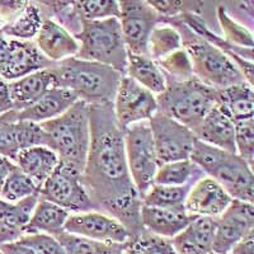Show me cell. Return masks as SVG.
Returning a JSON list of instances; mask_svg holds the SVG:
<instances>
[{"label": "cell", "mask_w": 254, "mask_h": 254, "mask_svg": "<svg viewBox=\"0 0 254 254\" xmlns=\"http://www.w3.org/2000/svg\"><path fill=\"white\" fill-rule=\"evenodd\" d=\"M126 75L155 95L162 94L167 85L164 74L158 64L145 55H127Z\"/></svg>", "instance_id": "4316f807"}, {"label": "cell", "mask_w": 254, "mask_h": 254, "mask_svg": "<svg viewBox=\"0 0 254 254\" xmlns=\"http://www.w3.org/2000/svg\"><path fill=\"white\" fill-rule=\"evenodd\" d=\"M216 220L212 252L228 254L239 240L254 231V206L251 202L233 199Z\"/></svg>", "instance_id": "4fadbf2b"}, {"label": "cell", "mask_w": 254, "mask_h": 254, "mask_svg": "<svg viewBox=\"0 0 254 254\" xmlns=\"http://www.w3.org/2000/svg\"><path fill=\"white\" fill-rule=\"evenodd\" d=\"M228 254H229V253H228Z\"/></svg>", "instance_id": "816d5d0a"}, {"label": "cell", "mask_w": 254, "mask_h": 254, "mask_svg": "<svg viewBox=\"0 0 254 254\" xmlns=\"http://www.w3.org/2000/svg\"><path fill=\"white\" fill-rule=\"evenodd\" d=\"M216 220L194 217L178 235L172 239L177 254H208L212 252Z\"/></svg>", "instance_id": "ffe728a7"}, {"label": "cell", "mask_w": 254, "mask_h": 254, "mask_svg": "<svg viewBox=\"0 0 254 254\" xmlns=\"http://www.w3.org/2000/svg\"><path fill=\"white\" fill-rule=\"evenodd\" d=\"M19 242L31 248L36 254H65L60 242L47 234H24Z\"/></svg>", "instance_id": "ab89813d"}, {"label": "cell", "mask_w": 254, "mask_h": 254, "mask_svg": "<svg viewBox=\"0 0 254 254\" xmlns=\"http://www.w3.org/2000/svg\"><path fill=\"white\" fill-rule=\"evenodd\" d=\"M182 38L174 27L160 23L155 27L147 42V55L155 63L182 49Z\"/></svg>", "instance_id": "4dcf8cb0"}, {"label": "cell", "mask_w": 254, "mask_h": 254, "mask_svg": "<svg viewBox=\"0 0 254 254\" xmlns=\"http://www.w3.org/2000/svg\"><path fill=\"white\" fill-rule=\"evenodd\" d=\"M0 254H4V253H3V252H1V249H0Z\"/></svg>", "instance_id": "f907efd6"}, {"label": "cell", "mask_w": 254, "mask_h": 254, "mask_svg": "<svg viewBox=\"0 0 254 254\" xmlns=\"http://www.w3.org/2000/svg\"><path fill=\"white\" fill-rule=\"evenodd\" d=\"M190 188L153 185L142 196V205L168 210H185L186 197Z\"/></svg>", "instance_id": "1f68e13d"}, {"label": "cell", "mask_w": 254, "mask_h": 254, "mask_svg": "<svg viewBox=\"0 0 254 254\" xmlns=\"http://www.w3.org/2000/svg\"><path fill=\"white\" fill-rule=\"evenodd\" d=\"M231 201L233 198L214 178L205 176L188 190L185 210L192 216L217 219Z\"/></svg>", "instance_id": "2e32d148"}, {"label": "cell", "mask_w": 254, "mask_h": 254, "mask_svg": "<svg viewBox=\"0 0 254 254\" xmlns=\"http://www.w3.org/2000/svg\"><path fill=\"white\" fill-rule=\"evenodd\" d=\"M28 1H20V0H9V1H0V20L6 23H10L13 19L20 14L24 6Z\"/></svg>", "instance_id": "b9f144b4"}, {"label": "cell", "mask_w": 254, "mask_h": 254, "mask_svg": "<svg viewBox=\"0 0 254 254\" xmlns=\"http://www.w3.org/2000/svg\"><path fill=\"white\" fill-rule=\"evenodd\" d=\"M74 37L79 44L76 58L98 63L126 75L127 52L119 18L83 20L80 31Z\"/></svg>", "instance_id": "8992f818"}, {"label": "cell", "mask_w": 254, "mask_h": 254, "mask_svg": "<svg viewBox=\"0 0 254 254\" xmlns=\"http://www.w3.org/2000/svg\"><path fill=\"white\" fill-rule=\"evenodd\" d=\"M44 15L36 1H28L24 9L10 23L0 27V32L9 38L33 41L44 23Z\"/></svg>", "instance_id": "f1b7e54d"}, {"label": "cell", "mask_w": 254, "mask_h": 254, "mask_svg": "<svg viewBox=\"0 0 254 254\" xmlns=\"http://www.w3.org/2000/svg\"><path fill=\"white\" fill-rule=\"evenodd\" d=\"M38 193H40V188L36 186V183L20 171L17 165H14L4 182L0 198L5 199L10 203H15Z\"/></svg>", "instance_id": "836d02e7"}, {"label": "cell", "mask_w": 254, "mask_h": 254, "mask_svg": "<svg viewBox=\"0 0 254 254\" xmlns=\"http://www.w3.org/2000/svg\"><path fill=\"white\" fill-rule=\"evenodd\" d=\"M76 102L78 99L70 90L55 87L28 108L17 111V116L23 121L42 124L65 113Z\"/></svg>", "instance_id": "603a6c76"}, {"label": "cell", "mask_w": 254, "mask_h": 254, "mask_svg": "<svg viewBox=\"0 0 254 254\" xmlns=\"http://www.w3.org/2000/svg\"><path fill=\"white\" fill-rule=\"evenodd\" d=\"M55 238L60 242L65 254H124L127 244L94 242L87 238L70 234L66 231H63Z\"/></svg>", "instance_id": "f546056e"}, {"label": "cell", "mask_w": 254, "mask_h": 254, "mask_svg": "<svg viewBox=\"0 0 254 254\" xmlns=\"http://www.w3.org/2000/svg\"><path fill=\"white\" fill-rule=\"evenodd\" d=\"M64 231L99 243L125 244L131 239L130 233L115 217L99 211L70 214Z\"/></svg>", "instance_id": "7c38bea8"}, {"label": "cell", "mask_w": 254, "mask_h": 254, "mask_svg": "<svg viewBox=\"0 0 254 254\" xmlns=\"http://www.w3.org/2000/svg\"><path fill=\"white\" fill-rule=\"evenodd\" d=\"M33 42L41 54L52 64L74 58L79 51V44L74 35L49 18L44 20Z\"/></svg>", "instance_id": "ac0fdd59"}, {"label": "cell", "mask_w": 254, "mask_h": 254, "mask_svg": "<svg viewBox=\"0 0 254 254\" xmlns=\"http://www.w3.org/2000/svg\"><path fill=\"white\" fill-rule=\"evenodd\" d=\"M229 254H254V231H251L242 240H239Z\"/></svg>", "instance_id": "7bdbcfd3"}, {"label": "cell", "mask_w": 254, "mask_h": 254, "mask_svg": "<svg viewBox=\"0 0 254 254\" xmlns=\"http://www.w3.org/2000/svg\"><path fill=\"white\" fill-rule=\"evenodd\" d=\"M14 163H13L12 160H9V159H6L5 162L0 165V193H1V190H3V186L4 182H5L6 177H8L10 171L14 168Z\"/></svg>", "instance_id": "7dc6e473"}, {"label": "cell", "mask_w": 254, "mask_h": 254, "mask_svg": "<svg viewBox=\"0 0 254 254\" xmlns=\"http://www.w3.org/2000/svg\"><path fill=\"white\" fill-rule=\"evenodd\" d=\"M40 145L46 146L40 124L19 120L15 110L0 116V156L13 162L19 151Z\"/></svg>", "instance_id": "5bb4252c"}, {"label": "cell", "mask_w": 254, "mask_h": 254, "mask_svg": "<svg viewBox=\"0 0 254 254\" xmlns=\"http://www.w3.org/2000/svg\"><path fill=\"white\" fill-rule=\"evenodd\" d=\"M120 26L128 54L147 55V42L162 17L145 0L120 1Z\"/></svg>", "instance_id": "9c48e42d"}, {"label": "cell", "mask_w": 254, "mask_h": 254, "mask_svg": "<svg viewBox=\"0 0 254 254\" xmlns=\"http://www.w3.org/2000/svg\"><path fill=\"white\" fill-rule=\"evenodd\" d=\"M196 139L221 150L235 153V124L216 104L193 130Z\"/></svg>", "instance_id": "d6986e66"}, {"label": "cell", "mask_w": 254, "mask_h": 254, "mask_svg": "<svg viewBox=\"0 0 254 254\" xmlns=\"http://www.w3.org/2000/svg\"><path fill=\"white\" fill-rule=\"evenodd\" d=\"M216 17L222 29V38L233 46L242 49H253V33L246 24L239 23L231 17L225 5H219L216 9Z\"/></svg>", "instance_id": "d6a6232c"}, {"label": "cell", "mask_w": 254, "mask_h": 254, "mask_svg": "<svg viewBox=\"0 0 254 254\" xmlns=\"http://www.w3.org/2000/svg\"><path fill=\"white\" fill-rule=\"evenodd\" d=\"M124 140L131 179L142 198L146 190L154 185V177L159 168L149 121L126 127Z\"/></svg>", "instance_id": "52a82bcc"}, {"label": "cell", "mask_w": 254, "mask_h": 254, "mask_svg": "<svg viewBox=\"0 0 254 254\" xmlns=\"http://www.w3.org/2000/svg\"><path fill=\"white\" fill-rule=\"evenodd\" d=\"M0 249L4 254H36L31 248L24 246L23 243L19 242V240L0 244Z\"/></svg>", "instance_id": "f6af8a7d"}, {"label": "cell", "mask_w": 254, "mask_h": 254, "mask_svg": "<svg viewBox=\"0 0 254 254\" xmlns=\"http://www.w3.org/2000/svg\"><path fill=\"white\" fill-rule=\"evenodd\" d=\"M203 177L205 173L190 159H187L159 165L154 177V185L192 187Z\"/></svg>", "instance_id": "83f0119b"}, {"label": "cell", "mask_w": 254, "mask_h": 254, "mask_svg": "<svg viewBox=\"0 0 254 254\" xmlns=\"http://www.w3.org/2000/svg\"><path fill=\"white\" fill-rule=\"evenodd\" d=\"M40 126L46 137V146L59 160L83 173L90 145L89 106L78 101L65 113Z\"/></svg>", "instance_id": "3957f363"}, {"label": "cell", "mask_w": 254, "mask_h": 254, "mask_svg": "<svg viewBox=\"0 0 254 254\" xmlns=\"http://www.w3.org/2000/svg\"><path fill=\"white\" fill-rule=\"evenodd\" d=\"M50 66H52V63L41 54L33 41L10 38L8 55L3 70L0 72V78L10 83Z\"/></svg>", "instance_id": "e0dca14e"}, {"label": "cell", "mask_w": 254, "mask_h": 254, "mask_svg": "<svg viewBox=\"0 0 254 254\" xmlns=\"http://www.w3.org/2000/svg\"><path fill=\"white\" fill-rule=\"evenodd\" d=\"M55 87L67 89L88 106L113 103L116 90L124 75L98 63L70 58L50 66Z\"/></svg>", "instance_id": "7a4b0ae2"}, {"label": "cell", "mask_w": 254, "mask_h": 254, "mask_svg": "<svg viewBox=\"0 0 254 254\" xmlns=\"http://www.w3.org/2000/svg\"><path fill=\"white\" fill-rule=\"evenodd\" d=\"M140 217L144 230L172 240L196 216L190 215L186 210H168L142 205Z\"/></svg>", "instance_id": "44dd1931"}, {"label": "cell", "mask_w": 254, "mask_h": 254, "mask_svg": "<svg viewBox=\"0 0 254 254\" xmlns=\"http://www.w3.org/2000/svg\"><path fill=\"white\" fill-rule=\"evenodd\" d=\"M116 121L122 128L133 124L149 121L158 112L156 95L145 89L130 76L120 80L112 103Z\"/></svg>", "instance_id": "8fae6325"}, {"label": "cell", "mask_w": 254, "mask_h": 254, "mask_svg": "<svg viewBox=\"0 0 254 254\" xmlns=\"http://www.w3.org/2000/svg\"><path fill=\"white\" fill-rule=\"evenodd\" d=\"M165 80L164 92L156 95L158 111L193 131L215 106L216 90L196 76L182 81Z\"/></svg>", "instance_id": "5b68a950"}, {"label": "cell", "mask_w": 254, "mask_h": 254, "mask_svg": "<svg viewBox=\"0 0 254 254\" xmlns=\"http://www.w3.org/2000/svg\"><path fill=\"white\" fill-rule=\"evenodd\" d=\"M59 162V156L50 147L44 145L24 149L19 151L13 160V163L28 176L38 188L42 187L46 179L55 171Z\"/></svg>", "instance_id": "d4e9b609"}, {"label": "cell", "mask_w": 254, "mask_h": 254, "mask_svg": "<svg viewBox=\"0 0 254 254\" xmlns=\"http://www.w3.org/2000/svg\"><path fill=\"white\" fill-rule=\"evenodd\" d=\"M124 254H177L171 239L158 237L146 230L131 238Z\"/></svg>", "instance_id": "d590c367"}, {"label": "cell", "mask_w": 254, "mask_h": 254, "mask_svg": "<svg viewBox=\"0 0 254 254\" xmlns=\"http://www.w3.org/2000/svg\"><path fill=\"white\" fill-rule=\"evenodd\" d=\"M40 197L70 214L94 210L81 182V172L61 162L40 188Z\"/></svg>", "instance_id": "ba28073f"}, {"label": "cell", "mask_w": 254, "mask_h": 254, "mask_svg": "<svg viewBox=\"0 0 254 254\" xmlns=\"http://www.w3.org/2000/svg\"><path fill=\"white\" fill-rule=\"evenodd\" d=\"M13 110L14 107H13L10 93H9V83L0 78V116Z\"/></svg>", "instance_id": "ee69618b"}, {"label": "cell", "mask_w": 254, "mask_h": 254, "mask_svg": "<svg viewBox=\"0 0 254 254\" xmlns=\"http://www.w3.org/2000/svg\"><path fill=\"white\" fill-rule=\"evenodd\" d=\"M235 154L252 168L254 164V120L235 122Z\"/></svg>", "instance_id": "f35d334b"}, {"label": "cell", "mask_w": 254, "mask_h": 254, "mask_svg": "<svg viewBox=\"0 0 254 254\" xmlns=\"http://www.w3.org/2000/svg\"><path fill=\"white\" fill-rule=\"evenodd\" d=\"M71 4L72 10L80 22L120 17V1L116 0H79L72 1Z\"/></svg>", "instance_id": "e575fe53"}, {"label": "cell", "mask_w": 254, "mask_h": 254, "mask_svg": "<svg viewBox=\"0 0 254 254\" xmlns=\"http://www.w3.org/2000/svg\"><path fill=\"white\" fill-rule=\"evenodd\" d=\"M215 104L235 122L253 119L254 90L253 85L240 83L216 90Z\"/></svg>", "instance_id": "cb8c5ba5"}, {"label": "cell", "mask_w": 254, "mask_h": 254, "mask_svg": "<svg viewBox=\"0 0 254 254\" xmlns=\"http://www.w3.org/2000/svg\"><path fill=\"white\" fill-rule=\"evenodd\" d=\"M149 125L159 165L190 159L197 140L193 131L159 111Z\"/></svg>", "instance_id": "30bf717a"}, {"label": "cell", "mask_w": 254, "mask_h": 254, "mask_svg": "<svg viewBox=\"0 0 254 254\" xmlns=\"http://www.w3.org/2000/svg\"><path fill=\"white\" fill-rule=\"evenodd\" d=\"M233 199L253 203V168L235 153H228L221 164L211 174Z\"/></svg>", "instance_id": "9a60e30c"}, {"label": "cell", "mask_w": 254, "mask_h": 254, "mask_svg": "<svg viewBox=\"0 0 254 254\" xmlns=\"http://www.w3.org/2000/svg\"><path fill=\"white\" fill-rule=\"evenodd\" d=\"M5 160H6V158H4V156H0V165L3 164V163L5 162Z\"/></svg>", "instance_id": "c3c4849f"}, {"label": "cell", "mask_w": 254, "mask_h": 254, "mask_svg": "<svg viewBox=\"0 0 254 254\" xmlns=\"http://www.w3.org/2000/svg\"><path fill=\"white\" fill-rule=\"evenodd\" d=\"M228 153L229 151L221 150L219 147L211 146L199 140H196L190 159L205 173V176L210 177L214 173L215 169L221 164Z\"/></svg>", "instance_id": "74e56055"}, {"label": "cell", "mask_w": 254, "mask_h": 254, "mask_svg": "<svg viewBox=\"0 0 254 254\" xmlns=\"http://www.w3.org/2000/svg\"><path fill=\"white\" fill-rule=\"evenodd\" d=\"M70 212L49 202L46 199H38L31 219L24 228V234H47L58 237L65 228V222Z\"/></svg>", "instance_id": "484cf974"}, {"label": "cell", "mask_w": 254, "mask_h": 254, "mask_svg": "<svg viewBox=\"0 0 254 254\" xmlns=\"http://www.w3.org/2000/svg\"><path fill=\"white\" fill-rule=\"evenodd\" d=\"M52 88H55V80L50 67L10 81L9 93L13 107L15 111L26 110L42 98Z\"/></svg>", "instance_id": "7402d4cb"}, {"label": "cell", "mask_w": 254, "mask_h": 254, "mask_svg": "<svg viewBox=\"0 0 254 254\" xmlns=\"http://www.w3.org/2000/svg\"><path fill=\"white\" fill-rule=\"evenodd\" d=\"M158 66L164 74L165 79H172V80H188L193 78V69L190 64V58L185 49H181L178 51L173 52L172 55L167 56L163 60L158 61Z\"/></svg>", "instance_id": "8d00e7d4"}, {"label": "cell", "mask_w": 254, "mask_h": 254, "mask_svg": "<svg viewBox=\"0 0 254 254\" xmlns=\"http://www.w3.org/2000/svg\"><path fill=\"white\" fill-rule=\"evenodd\" d=\"M90 145L81 182L95 211L119 220L131 238L140 234L142 199L131 179L125 153V128L112 103L89 106Z\"/></svg>", "instance_id": "6da1fadb"}, {"label": "cell", "mask_w": 254, "mask_h": 254, "mask_svg": "<svg viewBox=\"0 0 254 254\" xmlns=\"http://www.w3.org/2000/svg\"><path fill=\"white\" fill-rule=\"evenodd\" d=\"M149 4L155 9V12L162 17V23L167 19L177 18L188 10H197L198 5L193 1H176V0H164V1H156L149 0Z\"/></svg>", "instance_id": "60d3db41"}, {"label": "cell", "mask_w": 254, "mask_h": 254, "mask_svg": "<svg viewBox=\"0 0 254 254\" xmlns=\"http://www.w3.org/2000/svg\"><path fill=\"white\" fill-rule=\"evenodd\" d=\"M163 24H169L178 31L182 38L183 49L192 64L194 76L203 84L219 90L246 81L234 61L210 42L199 37L178 18L164 20Z\"/></svg>", "instance_id": "277c9868"}, {"label": "cell", "mask_w": 254, "mask_h": 254, "mask_svg": "<svg viewBox=\"0 0 254 254\" xmlns=\"http://www.w3.org/2000/svg\"><path fill=\"white\" fill-rule=\"evenodd\" d=\"M9 40L10 38L4 36L0 32V72L3 70L4 64H5L6 55H8V49H9Z\"/></svg>", "instance_id": "bcb514c9"}, {"label": "cell", "mask_w": 254, "mask_h": 254, "mask_svg": "<svg viewBox=\"0 0 254 254\" xmlns=\"http://www.w3.org/2000/svg\"><path fill=\"white\" fill-rule=\"evenodd\" d=\"M208 254H216V253H214V252H211V253H208Z\"/></svg>", "instance_id": "681fc988"}]
</instances>
